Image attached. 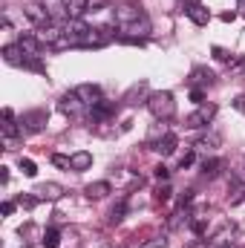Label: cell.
<instances>
[{"instance_id": "6da1fadb", "label": "cell", "mask_w": 245, "mask_h": 248, "mask_svg": "<svg viewBox=\"0 0 245 248\" xmlns=\"http://www.w3.org/2000/svg\"><path fill=\"white\" fill-rule=\"evenodd\" d=\"M147 107H150V113H153L159 122H170V119L176 116V101H173V95H170L168 90L150 93V95H147Z\"/></svg>"}, {"instance_id": "7a4b0ae2", "label": "cell", "mask_w": 245, "mask_h": 248, "mask_svg": "<svg viewBox=\"0 0 245 248\" xmlns=\"http://www.w3.org/2000/svg\"><path fill=\"white\" fill-rule=\"evenodd\" d=\"M113 12H116V26H119V29H124V26H130V23H136V20L144 17L141 6H136V3H122V6H116Z\"/></svg>"}, {"instance_id": "3957f363", "label": "cell", "mask_w": 245, "mask_h": 248, "mask_svg": "<svg viewBox=\"0 0 245 248\" xmlns=\"http://www.w3.org/2000/svg\"><path fill=\"white\" fill-rule=\"evenodd\" d=\"M214 116H216V107H214V104H199V110H193V113L184 119V127H190V130L208 127V124L214 122Z\"/></svg>"}, {"instance_id": "277c9868", "label": "cell", "mask_w": 245, "mask_h": 248, "mask_svg": "<svg viewBox=\"0 0 245 248\" xmlns=\"http://www.w3.org/2000/svg\"><path fill=\"white\" fill-rule=\"evenodd\" d=\"M23 15L41 29V26H46V23H52V12L46 9V6H41V3H29V6H23Z\"/></svg>"}, {"instance_id": "5b68a950", "label": "cell", "mask_w": 245, "mask_h": 248, "mask_svg": "<svg viewBox=\"0 0 245 248\" xmlns=\"http://www.w3.org/2000/svg\"><path fill=\"white\" fill-rule=\"evenodd\" d=\"M3 58H6V63H12V66H29L35 55L23 52L20 44H9V46H3Z\"/></svg>"}, {"instance_id": "8992f818", "label": "cell", "mask_w": 245, "mask_h": 248, "mask_svg": "<svg viewBox=\"0 0 245 248\" xmlns=\"http://www.w3.org/2000/svg\"><path fill=\"white\" fill-rule=\"evenodd\" d=\"M72 93H75V95H78V98H81L87 107H95V104H101V90H98L95 84H78Z\"/></svg>"}, {"instance_id": "52a82bcc", "label": "cell", "mask_w": 245, "mask_h": 248, "mask_svg": "<svg viewBox=\"0 0 245 248\" xmlns=\"http://www.w3.org/2000/svg\"><path fill=\"white\" fill-rule=\"evenodd\" d=\"M84 107H87V104H84L75 93H66V95H61V101H58V110H61L63 116H81Z\"/></svg>"}, {"instance_id": "ba28073f", "label": "cell", "mask_w": 245, "mask_h": 248, "mask_svg": "<svg viewBox=\"0 0 245 248\" xmlns=\"http://www.w3.org/2000/svg\"><path fill=\"white\" fill-rule=\"evenodd\" d=\"M35 35H38V41H41V44H46V46H58V41L63 38V26L46 23V26H41Z\"/></svg>"}, {"instance_id": "9c48e42d", "label": "cell", "mask_w": 245, "mask_h": 248, "mask_svg": "<svg viewBox=\"0 0 245 248\" xmlns=\"http://www.w3.org/2000/svg\"><path fill=\"white\" fill-rule=\"evenodd\" d=\"M15 136H17L15 113L6 107V110H3V141H6V150H12V144H15Z\"/></svg>"}, {"instance_id": "30bf717a", "label": "cell", "mask_w": 245, "mask_h": 248, "mask_svg": "<svg viewBox=\"0 0 245 248\" xmlns=\"http://www.w3.org/2000/svg\"><path fill=\"white\" fill-rule=\"evenodd\" d=\"M144 35H150V20H147V17H141V20H136V23H130V26L122 29V38H136V41H141Z\"/></svg>"}, {"instance_id": "8fae6325", "label": "cell", "mask_w": 245, "mask_h": 248, "mask_svg": "<svg viewBox=\"0 0 245 248\" xmlns=\"http://www.w3.org/2000/svg\"><path fill=\"white\" fill-rule=\"evenodd\" d=\"M176 144H179V139L173 136V133H165L159 141H153L150 147L159 153V156H170V153H176Z\"/></svg>"}, {"instance_id": "7c38bea8", "label": "cell", "mask_w": 245, "mask_h": 248, "mask_svg": "<svg viewBox=\"0 0 245 248\" xmlns=\"http://www.w3.org/2000/svg\"><path fill=\"white\" fill-rule=\"evenodd\" d=\"M184 12H187V17H190L196 26H208V20H211V12H208L202 3H190Z\"/></svg>"}, {"instance_id": "4fadbf2b", "label": "cell", "mask_w": 245, "mask_h": 248, "mask_svg": "<svg viewBox=\"0 0 245 248\" xmlns=\"http://www.w3.org/2000/svg\"><path fill=\"white\" fill-rule=\"evenodd\" d=\"M35 193H38V199H49V202H55V199H61L63 196V187L55 185V182H44V185L35 187Z\"/></svg>"}, {"instance_id": "5bb4252c", "label": "cell", "mask_w": 245, "mask_h": 248, "mask_svg": "<svg viewBox=\"0 0 245 248\" xmlns=\"http://www.w3.org/2000/svg\"><path fill=\"white\" fill-rule=\"evenodd\" d=\"M17 44H20V49H23V52H29V55H38V49L44 46V44L38 41V35H35V32H23V35L17 38Z\"/></svg>"}, {"instance_id": "9a60e30c", "label": "cell", "mask_w": 245, "mask_h": 248, "mask_svg": "<svg viewBox=\"0 0 245 248\" xmlns=\"http://www.w3.org/2000/svg\"><path fill=\"white\" fill-rule=\"evenodd\" d=\"M87 12V0H63V15L66 20H78Z\"/></svg>"}, {"instance_id": "2e32d148", "label": "cell", "mask_w": 245, "mask_h": 248, "mask_svg": "<svg viewBox=\"0 0 245 248\" xmlns=\"http://www.w3.org/2000/svg\"><path fill=\"white\" fill-rule=\"evenodd\" d=\"M20 124H26V130H41L44 124H46V110H35V113H26L23 119H20Z\"/></svg>"}, {"instance_id": "e0dca14e", "label": "cell", "mask_w": 245, "mask_h": 248, "mask_svg": "<svg viewBox=\"0 0 245 248\" xmlns=\"http://www.w3.org/2000/svg\"><path fill=\"white\" fill-rule=\"evenodd\" d=\"M190 84H193L196 90H199V87H205V84L211 87V84H214V72L199 66V69H193V72H190Z\"/></svg>"}, {"instance_id": "ac0fdd59", "label": "cell", "mask_w": 245, "mask_h": 248, "mask_svg": "<svg viewBox=\"0 0 245 248\" xmlns=\"http://www.w3.org/2000/svg\"><path fill=\"white\" fill-rule=\"evenodd\" d=\"M107 193H113L110 182H92V185H87V199H104Z\"/></svg>"}, {"instance_id": "d6986e66", "label": "cell", "mask_w": 245, "mask_h": 248, "mask_svg": "<svg viewBox=\"0 0 245 248\" xmlns=\"http://www.w3.org/2000/svg\"><path fill=\"white\" fill-rule=\"evenodd\" d=\"M90 165H92V153H87V150H78V153H72V170H75V173L87 170Z\"/></svg>"}, {"instance_id": "ffe728a7", "label": "cell", "mask_w": 245, "mask_h": 248, "mask_svg": "<svg viewBox=\"0 0 245 248\" xmlns=\"http://www.w3.org/2000/svg\"><path fill=\"white\" fill-rule=\"evenodd\" d=\"M144 95H147V81L136 84V87H133V90H130V93L124 95V101H127V104H138V101H141Z\"/></svg>"}, {"instance_id": "44dd1931", "label": "cell", "mask_w": 245, "mask_h": 248, "mask_svg": "<svg viewBox=\"0 0 245 248\" xmlns=\"http://www.w3.org/2000/svg\"><path fill=\"white\" fill-rule=\"evenodd\" d=\"M231 237H234V225H225L219 234H214V240H211V246L214 248H222V246H228L231 243Z\"/></svg>"}, {"instance_id": "7402d4cb", "label": "cell", "mask_w": 245, "mask_h": 248, "mask_svg": "<svg viewBox=\"0 0 245 248\" xmlns=\"http://www.w3.org/2000/svg\"><path fill=\"white\" fill-rule=\"evenodd\" d=\"M113 110H116L113 104H107V101H101V104H95V107H92V116H90V119H92V122H101V119H110V116H113Z\"/></svg>"}, {"instance_id": "603a6c76", "label": "cell", "mask_w": 245, "mask_h": 248, "mask_svg": "<svg viewBox=\"0 0 245 248\" xmlns=\"http://www.w3.org/2000/svg\"><path fill=\"white\" fill-rule=\"evenodd\" d=\"M61 246V234L55 231V228H46V234H44V243L41 248H58Z\"/></svg>"}, {"instance_id": "cb8c5ba5", "label": "cell", "mask_w": 245, "mask_h": 248, "mask_svg": "<svg viewBox=\"0 0 245 248\" xmlns=\"http://www.w3.org/2000/svg\"><path fill=\"white\" fill-rule=\"evenodd\" d=\"M219 168H222L219 159H205V162H202V173H205V176H216Z\"/></svg>"}, {"instance_id": "d4e9b609", "label": "cell", "mask_w": 245, "mask_h": 248, "mask_svg": "<svg viewBox=\"0 0 245 248\" xmlns=\"http://www.w3.org/2000/svg\"><path fill=\"white\" fill-rule=\"evenodd\" d=\"M20 170H23V176H29V179L38 176V165H35L32 159H20Z\"/></svg>"}, {"instance_id": "484cf974", "label": "cell", "mask_w": 245, "mask_h": 248, "mask_svg": "<svg viewBox=\"0 0 245 248\" xmlns=\"http://www.w3.org/2000/svg\"><path fill=\"white\" fill-rule=\"evenodd\" d=\"M52 165H55V168H63V170H72V156L55 153V156H52Z\"/></svg>"}, {"instance_id": "4316f807", "label": "cell", "mask_w": 245, "mask_h": 248, "mask_svg": "<svg viewBox=\"0 0 245 248\" xmlns=\"http://www.w3.org/2000/svg\"><path fill=\"white\" fill-rule=\"evenodd\" d=\"M170 193H173V190H170L168 185L156 187V202H168V199H170Z\"/></svg>"}, {"instance_id": "83f0119b", "label": "cell", "mask_w": 245, "mask_h": 248, "mask_svg": "<svg viewBox=\"0 0 245 248\" xmlns=\"http://www.w3.org/2000/svg\"><path fill=\"white\" fill-rule=\"evenodd\" d=\"M138 248H165V240L162 237H153V240H144Z\"/></svg>"}, {"instance_id": "f1b7e54d", "label": "cell", "mask_w": 245, "mask_h": 248, "mask_svg": "<svg viewBox=\"0 0 245 248\" xmlns=\"http://www.w3.org/2000/svg\"><path fill=\"white\" fill-rule=\"evenodd\" d=\"M193 159H196V153H193V150H187V153H184L182 159H179V168H190V165H193Z\"/></svg>"}, {"instance_id": "f546056e", "label": "cell", "mask_w": 245, "mask_h": 248, "mask_svg": "<svg viewBox=\"0 0 245 248\" xmlns=\"http://www.w3.org/2000/svg\"><path fill=\"white\" fill-rule=\"evenodd\" d=\"M107 6V0H87V12H101Z\"/></svg>"}, {"instance_id": "4dcf8cb0", "label": "cell", "mask_w": 245, "mask_h": 248, "mask_svg": "<svg viewBox=\"0 0 245 248\" xmlns=\"http://www.w3.org/2000/svg\"><path fill=\"white\" fill-rule=\"evenodd\" d=\"M214 58H216V61H225V63H231V55H228L225 49H219V46H214Z\"/></svg>"}, {"instance_id": "1f68e13d", "label": "cell", "mask_w": 245, "mask_h": 248, "mask_svg": "<svg viewBox=\"0 0 245 248\" xmlns=\"http://www.w3.org/2000/svg\"><path fill=\"white\" fill-rule=\"evenodd\" d=\"M190 101H196V104H205V93L193 87V90H190Z\"/></svg>"}, {"instance_id": "d6a6232c", "label": "cell", "mask_w": 245, "mask_h": 248, "mask_svg": "<svg viewBox=\"0 0 245 248\" xmlns=\"http://www.w3.org/2000/svg\"><path fill=\"white\" fill-rule=\"evenodd\" d=\"M208 144H219V136H205L196 147H208Z\"/></svg>"}, {"instance_id": "836d02e7", "label": "cell", "mask_w": 245, "mask_h": 248, "mask_svg": "<svg viewBox=\"0 0 245 248\" xmlns=\"http://www.w3.org/2000/svg\"><path fill=\"white\" fill-rule=\"evenodd\" d=\"M168 176H170V170H168L165 165H159V168H156V179H162V182H168Z\"/></svg>"}, {"instance_id": "e575fe53", "label": "cell", "mask_w": 245, "mask_h": 248, "mask_svg": "<svg viewBox=\"0 0 245 248\" xmlns=\"http://www.w3.org/2000/svg\"><path fill=\"white\" fill-rule=\"evenodd\" d=\"M17 202H20L23 208H35V202H38V196H20Z\"/></svg>"}, {"instance_id": "d590c367", "label": "cell", "mask_w": 245, "mask_h": 248, "mask_svg": "<svg viewBox=\"0 0 245 248\" xmlns=\"http://www.w3.org/2000/svg\"><path fill=\"white\" fill-rule=\"evenodd\" d=\"M124 219V205H119L116 211H113V217H110V222H122Z\"/></svg>"}, {"instance_id": "8d00e7d4", "label": "cell", "mask_w": 245, "mask_h": 248, "mask_svg": "<svg viewBox=\"0 0 245 248\" xmlns=\"http://www.w3.org/2000/svg\"><path fill=\"white\" fill-rule=\"evenodd\" d=\"M190 199H193V193H190V190H184L182 196H179V205H182V208H184V205H190Z\"/></svg>"}, {"instance_id": "74e56055", "label": "cell", "mask_w": 245, "mask_h": 248, "mask_svg": "<svg viewBox=\"0 0 245 248\" xmlns=\"http://www.w3.org/2000/svg\"><path fill=\"white\" fill-rule=\"evenodd\" d=\"M0 211H3V217H12V211H15V202H3V208H0Z\"/></svg>"}, {"instance_id": "f35d334b", "label": "cell", "mask_w": 245, "mask_h": 248, "mask_svg": "<svg viewBox=\"0 0 245 248\" xmlns=\"http://www.w3.org/2000/svg\"><path fill=\"white\" fill-rule=\"evenodd\" d=\"M9 182V168H0V185H6Z\"/></svg>"}, {"instance_id": "ab89813d", "label": "cell", "mask_w": 245, "mask_h": 248, "mask_svg": "<svg viewBox=\"0 0 245 248\" xmlns=\"http://www.w3.org/2000/svg\"><path fill=\"white\" fill-rule=\"evenodd\" d=\"M234 107H237V110H245V95H240V98L234 101Z\"/></svg>"}, {"instance_id": "60d3db41", "label": "cell", "mask_w": 245, "mask_h": 248, "mask_svg": "<svg viewBox=\"0 0 245 248\" xmlns=\"http://www.w3.org/2000/svg\"><path fill=\"white\" fill-rule=\"evenodd\" d=\"M234 17H237V12H225V15H222V20H225V23H231Z\"/></svg>"}, {"instance_id": "b9f144b4", "label": "cell", "mask_w": 245, "mask_h": 248, "mask_svg": "<svg viewBox=\"0 0 245 248\" xmlns=\"http://www.w3.org/2000/svg\"><path fill=\"white\" fill-rule=\"evenodd\" d=\"M222 248H234V246H222Z\"/></svg>"}, {"instance_id": "7bdbcfd3", "label": "cell", "mask_w": 245, "mask_h": 248, "mask_svg": "<svg viewBox=\"0 0 245 248\" xmlns=\"http://www.w3.org/2000/svg\"><path fill=\"white\" fill-rule=\"evenodd\" d=\"M193 3H196V0H193Z\"/></svg>"}]
</instances>
